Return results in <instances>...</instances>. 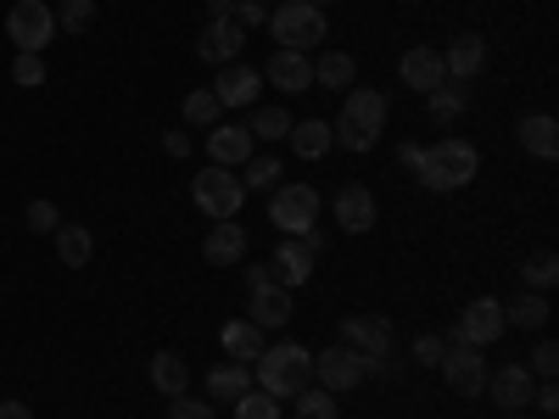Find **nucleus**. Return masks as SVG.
<instances>
[{
	"label": "nucleus",
	"instance_id": "obj_1",
	"mask_svg": "<svg viewBox=\"0 0 559 419\" xmlns=\"http://www.w3.org/2000/svg\"><path fill=\"white\" fill-rule=\"evenodd\" d=\"M476 168H481V152L471 146V140H459V134H448V140H437V146L419 157V184H426L431 196H448V191H464V184L476 179Z\"/></svg>",
	"mask_w": 559,
	"mask_h": 419
},
{
	"label": "nucleus",
	"instance_id": "obj_2",
	"mask_svg": "<svg viewBox=\"0 0 559 419\" xmlns=\"http://www.w3.org/2000/svg\"><path fill=\"white\" fill-rule=\"evenodd\" d=\"M258 392H269L274 403H292L297 392L313 386V352L297 347V342H280V347H263L258 352Z\"/></svg>",
	"mask_w": 559,
	"mask_h": 419
},
{
	"label": "nucleus",
	"instance_id": "obj_3",
	"mask_svg": "<svg viewBox=\"0 0 559 419\" xmlns=\"http://www.w3.org/2000/svg\"><path fill=\"white\" fill-rule=\"evenodd\" d=\"M442 381L453 397H481L487 392V347H471L459 331L442 336Z\"/></svg>",
	"mask_w": 559,
	"mask_h": 419
},
{
	"label": "nucleus",
	"instance_id": "obj_4",
	"mask_svg": "<svg viewBox=\"0 0 559 419\" xmlns=\"http://www.w3.org/2000/svg\"><path fill=\"white\" fill-rule=\"evenodd\" d=\"M269 34L280 39V51H313L331 28H324V12L308 7V0H280L269 12Z\"/></svg>",
	"mask_w": 559,
	"mask_h": 419
},
{
	"label": "nucleus",
	"instance_id": "obj_5",
	"mask_svg": "<svg viewBox=\"0 0 559 419\" xmlns=\"http://www.w3.org/2000/svg\"><path fill=\"white\" fill-rule=\"evenodd\" d=\"M342 347H353L369 375H386V358H392V324L381 313H347L342 319Z\"/></svg>",
	"mask_w": 559,
	"mask_h": 419
},
{
	"label": "nucleus",
	"instance_id": "obj_6",
	"mask_svg": "<svg viewBox=\"0 0 559 419\" xmlns=\"http://www.w3.org/2000/svg\"><path fill=\"white\" fill-rule=\"evenodd\" d=\"M319 191L313 184H286L280 179L274 191H269V218H274V229H286V236H308V229L319 224Z\"/></svg>",
	"mask_w": 559,
	"mask_h": 419
},
{
	"label": "nucleus",
	"instance_id": "obj_7",
	"mask_svg": "<svg viewBox=\"0 0 559 419\" xmlns=\"http://www.w3.org/2000/svg\"><path fill=\"white\" fill-rule=\"evenodd\" d=\"M191 196H197V207L218 224V218H236V213H241V196H247V191H241V173H236V168H213V163H207V168L191 179Z\"/></svg>",
	"mask_w": 559,
	"mask_h": 419
},
{
	"label": "nucleus",
	"instance_id": "obj_8",
	"mask_svg": "<svg viewBox=\"0 0 559 419\" xmlns=\"http://www.w3.org/2000/svg\"><path fill=\"white\" fill-rule=\"evenodd\" d=\"M7 34H12V45H17V51L39 57L45 45L57 39V12L45 7V0H17V7L7 12Z\"/></svg>",
	"mask_w": 559,
	"mask_h": 419
},
{
	"label": "nucleus",
	"instance_id": "obj_9",
	"mask_svg": "<svg viewBox=\"0 0 559 419\" xmlns=\"http://www.w3.org/2000/svg\"><path fill=\"white\" fill-rule=\"evenodd\" d=\"M313 381L324 392H358L369 381V363L353 347H324V352H313Z\"/></svg>",
	"mask_w": 559,
	"mask_h": 419
},
{
	"label": "nucleus",
	"instance_id": "obj_10",
	"mask_svg": "<svg viewBox=\"0 0 559 419\" xmlns=\"http://www.w3.org/2000/svg\"><path fill=\"white\" fill-rule=\"evenodd\" d=\"M453 331L471 342V347H492L509 324H503V302L498 297H476V302H464V313H459V324Z\"/></svg>",
	"mask_w": 559,
	"mask_h": 419
},
{
	"label": "nucleus",
	"instance_id": "obj_11",
	"mask_svg": "<svg viewBox=\"0 0 559 419\" xmlns=\"http://www.w3.org/2000/svg\"><path fill=\"white\" fill-rule=\"evenodd\" d=\"M241 51H247V28H241L236 17H218V23H207V28L197 34V57L213 62V68L241 62Z\"/></svg>",
	"mask_w": 559,
	"mask_h": 419
},
{
	"label": "nucleus",
	"instance_id": "obj_12",
	"mask_svg": "<svg viewBox=\"0 0 559 419\" xmlns=\"http://www.w3.org/2000/svg\"><path fill=\"white\" fill-rule=\"evenodd\" d=\"M532 386H537V375L526 363H503V369H487V392L481 397H492L503 414H515V408L532 403Z\"/></svg>",
	"mask_w": 559,
	"mask_h": 419
},
{
	"label": "nucleus",
	"instance_id": "obj_13",
	"mask_svg": "<svg viewBox=\"0 0 559 419\" xmlns=\"http://www.w3.org/2000/svg\"><path fill=\"white\" fill-rule=\"evenodd\" d=\"M397 79L414 89V96H431V89L448 79V68H442V51H437V45H408V51H403V62H397Z\"/></svg>",
	"mask_w": 559,
	"mask_h": 419
},
{
	"label": "nucleus",
	"instance_id": "obj_14",
	"mask_svg": "<svg viewBox=\"0 0 559 419\" xmlns=\"http://www.w3.org/2000/svg\"><path fill=\"white\" fill-rule=\"evenodd\" d=\"M252 152H258V140L247 123H213L207 129V163L213 168H241Z\"/></svg>",
	"mask_w": 559,
	"mask_h": 419
},
{
	"label": "nucleus",
	"instance_id": "obj_15",
	"mask_svg": "<svg viewBox=\"0 0 559 419\" xmlns=\"http://www.w3.org/2000/svg\"><path fill=\"white\" fill-rule=\"evenodd\" d=\"M331 213H336L342 236H364V229H376V191H369V184H342Z\"/></svg>",
	"mask_w": 559,
	"mask_h": 419
},
{
	"label": "nucleus",
	"instance_id": "obj_16",
	"mask_svg": "<svg viewBox=\"0 0 559 419\" xmlns=\"http://www.w3.org/2000/svg\"><path fill=\"white\" fill-rule=\"evenodd\" d=\"M258 68H247V62H224L218 68V79H213V96H218V107L229 112V107H252L258 101Z\"/></svg>",
	"mask_w": 559,
	"mask_h": 419
},
{
	"label": "nucleus",
	"instance_id": "obj_17",
	"mask_svg": "<svg viewBox=\"0 0 559 419\" xmlns=\"http://www.w3.org/2000/svg\"><path fill=\"white\" fill-rule=\"evenodd\" d=\"M442 68H448V79H459V84L481 79V68H487V39H481V34H459L448 51H442Z\"/></svg>",
	"mask_w": 559,
	"mask_h": 419
},
{
	"label": "nucleus",
	"instance_id": "obj_18",
	"mask_svg": "<svg viewBox=\"0 0 559 419\" xmlns=\"http://www.w3.org/2000/svg\"><path fill=\"white\" fill-rule=\"evenodd\" d=\"M202 258H207L213 268L241 263V258H247V229H241L236 218H218V224L207 229V241H202Z\"/></svg>",
	"mask_w": 559,
	"mask_h": 419
},
{
	"label": "nucleus",
	"instance_id": "obj_19",
	"mask_svg": "<svg viewBox=\"0 0 559 419\" xmlns=\"http://www.w3.org/2000/svg\"><path fill=\"white\" fill-rule=\"evenodd\" d=\"M263 79H269L274 89H286V96H297V89L313 84V62H308V51H274V57L263 62Z\"/></svg>",
	"mask_w": 559,
	"mask_h": 419
},
{
	"label": "nucleus",
	"instance_id": "obj_20",
	"mask_svg": "<svg viewBox=\"0 0 559 419\" xmlns=\"http://www.w3.org/2000/svg\"><path fill=\"white\" fill-rule=\"evenodd\" d=\"M342 118L364 123V129H386V96L369 84H353V89H342Z\"/></svg>",
	"mask_w": 559,
	"mask_h": 419
},
{
	"label": "nucleus",
	"instance_id": "obj_21",
	"mask_svg": "<svg viewBox=\"0 0 559 419\" xmlns=\"http://www.w3.org/2000/svg\"><path fill=\"white\" fill-rule=\"evenodd\" d=\"M313 263H319V258L292 236L286 247L274 252V263H269V268H274V286H286V291H292V286H308V279H313Z\"/></svg>",
	"mask_w": 559,
	"mask_h": 419
},
{
	"label": "nucleus",
	"instance_id": "obj_22",
	"mask_svg": "<svg viewBox=\"0 0 559 419\" xmlns=\"http://www.w3.org/2000/svg\"><path fill=\"white\" fill-rule=\"evenodd\" d=\"M521 146L537 157V163H554L559 157V118L554 112H532V118H521Z\"/></svg>",
	"mask_w": 559,
	"mask_h": 419
},
{
	"label": "nucleus",
	"instance_id": "obj_23",
	"mask_svg": "<svg viewBox=\"0 0 559 419\" xmlns=\"http://www.w3.org/2000/svg\"><path fill=\"white\" fill-rule=\"evenodd\" d=\"M292 152L297 157H308V163H319L324 152L336 146V134H331V118H302V123H292Z\"/></svg>",
	"mask_w": 559,
	"mask_h": 419
},
{
	"label": "nucleus",
	"instance_id": "obj_24",
	"mask_svg": "<svg viewBox=\"0 0 559 419\" xmlns=\"http://www.w3.org/2000/svg\"><path fill=\"white\" fill-rule=\"evenodd\" d=\"M218 347L236 358V363H258V352H263V331L252 319H229L224 331H218Z\"/></svg>",
	"mask_w": 559,
	"mask_h": 419
},
{
	"label": "nucleus",
	"instance_id": "obj_25",
	"mask_svg": "<svg viewBox=\"0 0 559 419\" xmlns=\"http://www.w3.org/2000/svg\"><path fill=\"white\" fill-rule=\"evenodd\" d=\"M207 392H213V403H241L247 392H252V369L247 363H218V369H207Z\"/></svg>",
	"mask_w": 559,
	"mask_h": 419
},
{
	"label": "nucleus",
	"instance_id": "obj_26",
	"mask_svg": "<svg viewBox=\"0 0 559 419\" xmlns=\"http://www.w3.org/2000/svg\"><path fill=\"white\" fill-rule=\"evenodd\" d=\"M258 331H280L292 324V291L286 286H269V291H252V313H247Z\"/></svg>",
	"mask_w": 559,
	"mask_h": 419
},
{
	"label": "nucleus",
	"instance_id": "obj_27",
	"mask_svg": "<svg viewBox=\"0 0 559 419\" xmlns=\"http://www.w3.org/2000/svg\"><path fill=\"white\" fill-rule=\"evenodd\" d=\"M152 386L163 392V397H179V392H191V363H185L179 352H157L152 358Z\"/></svg>",
	"mask_w": 559,
	"mask_h": 419
},
{
	"label": "nucleus",
	"instance_id": "obj_28",
	"mask_svg": "<svg viewBox=\"0 0 559 419\" xmlns=\"http://www.w3.org/2000/svg\"><path fill=\"white\" fill-rule=\"evenodd\" d=\"M503 324L509 331H543L548 324V297L543 291H521L515 302H503Z\"/></svg>",
	"mask_w": 559,
	"mask_h": 419
},
{
	"label": "nucleus",
	"instance_id": "obj_29",
	"mask_svg": "<svg viewBox=\"0 0 559 419\" xmlns=\"http://www.w3.org/2000/svg\"><path fill=\"white\" fill-rule=\"evenodd\" d=\"M426 101H431V118H437V123H453V118H464V107H471V84L442 79Z\"/></svg>",
	"mask_w": 559,
	"mask_h": 419
},
{
	"label": "nucleus",
	"instance_id": "obj_30",
	"mask_svg": "<svg viewBox=\"0 0 559 419\" xmlns=\"http://www.w3.org/2000/svg\"><path fill=\"white\" fill-rule=\"evenodd\" d=\"M353 79H358V62L347 51H324L313 62V84H324V89H353Z\"/></svg>",
	"mask_w": 559,
	"mask_h": 419
},
{
	"label": "nucleus",
	"instance_id": "obj_31",
	"mask_svg": "<svg viewBox=\"0 0 559 419\" xmlns=\"http://www.w3.org/2000/svg\"><path fill=\"white\" fill-rule=\"evenodd\" d=\"M90 252H96V241H90L84 224H57V258H62L68 268H84Z\"/></svg>",
	"mask_w": 559,
	"mask_h": 419
},
{
	"label": "nucleus",
	"instance_id": "obj_32",
	"mask_svg": "<svg viewBox=\"0 0 559 419\" xmlns=\"http://www.w3.org/2000/svg\"><path fill=\"white\" fill-rule=\"evenodd\" d=\"M554 279H559V258H554L548 247L532 252V258H521V286H526V291H543V297H548Z\"/></svg>",
	"mask_w": 559,
	"mask_h": 419
},
{
	"label": "nucleus",
	"instance_id": "obj_33",
	"mask_svg": "<svg viewBox=\"0 0 559 419\" xmlns=\"http://www.w3.org/2000/svg\"><path fill=\"white\" fill-rule=\"evenodd\" d=\"M292 403H297V419H342L336 392H324V386H308V392H297Z\"/></svg>",
	"mask_w": 559,
	"mask_h": 419
},
{
	"label": "nucleus",
	"instance_id": "obj_34",
	"mask_svg": "<svg viewBox=\"0 0 559 419\" xmlns=\"http://www.w3.org/2000/svg\"><path fill=\"white\" fill-rule=\"evenodd\" d=\"M224 118V107H218V96H213V89H191V96H185V123H191V129H213Z\"/></svg>",
	"mask_w": 559,
	"mask_h": 419
},
{
	"label": "nucleus",
	"instance_id": "obj_35",
	"mask_svg": "<svg viewBox=\"0 0 559 419\" xmlns=\"http://www.w3.org/2000/svg\"><path fill=\"white\" fill-rule=\"evenodd\" d=\"M331 134H336V146H347L358 157L381 146V129H364V123H347V118H331Z\"/></svg>",
	"mask_w": 559,
	"mask_h": 419
},
{
	"label": "nucleus",
	"instance_id": "obj_36",
	"mask_svg": "<svg viewBox=\"0 0 559 419\" xmlns=\"http://www.w3.org/2000/svg\"><path fill=\"white\" fill-rule=\"evenodd\" d=\"M292 123H297V118H292L286 107H258L247 129H252V140H286V134H292Z\"/></svg>",
	"mask_w": 559,
	"mask_h": 419
},
{
	"label": "nucleus",
	"instance_id": "obj_37",
	"mask_svg": "<svg viewBox=\"0 0 559 419\" xmlns=\"http://www.w3.org/2000/svg\"><path fill=\"white\" fill-rule=\"evenodd\" d=\"M247 173H241V191H274V184H280V157H247L241 163Z\"/></svg>",
	"mask_w": 559,
	"mask_h": 419
},
{
	"label": "nucleus",
	"instance_id": "obj_38",
	"mask_svg": "<svg viewBox=\"0 0 559 419\" xmlns=\"http://www.w3.org/2000/svg\"><path fill=\"white\" fill-rule=\"evenodd\" d=\"M90 23H96V0H62V12H57V34H84Z\"/></svg>",
	"mask_w": 559,
	"mask_h": 419
},
{
	"label": "nucleus",
	"instance_id": "obj_39",
	"mask_svg": "<svg viewBox=\"0 0 559 419\" xmlns=\"http://www.w3.org/2000/svg\"><path fill=\"white\" fill-rule=\"evenodd\" d=\"M28 229H34V236H57V224H62V207L57 202H28Z\"/></svg>",
	"mask_w": 559,
	"mask_h": 419
},
{
	"label": "nucleus",
	"instance_id": "obj_40",
	"mask_svg": "<svg viewBox=\"0 0 559 419\" xmlns=\"http://www.w3.org/2000/svg\"><path fill=\"white\" fill-rule=\"evenodd\" d=\"M236 419H280V403H274L269 392H258V386H252V392L236 403Z\"/></svg>",
	"mask_w": 559,
	"mask_h": 419
},
{
	"label": "nucleus",
	"instance_id": "obj_41",
	"mask_svg": "<svg viewBox=\"0 0 559 419\" xmlns=\"http://www.w3.org/2000/svg\"><path fill=\"white\" fill-rule=\"evenodd\" d=\"M168 419H218V408L191 397V392H179V397H168Z\"/></svg>",
	"mask_w": 559,
	"mask_h": 419
},
{
	"label": "nucleus",
	"instance_id": "obj_42",
	"mask_svg": "<svg viewBox=\"0 0 559 419\" xmlns=\"http://www.w3.org/2000/svg\"><path fill=\"white\" fill-rule=\"evenodd\" d=\"M12 84L39 89V84H45V62H39V57H28V51H17V62H12Z\"/></svg>",
	"mask_w": 559,
	"mask_h": 419
},
{
	"label": "nucleus",
	"instance_id": "obj_43",
	"mask_svg": "<svg viewBox=\"0 0 559 419\" xmlns=\"http://www.w3.org/2000/svg\"><path fill=\"white\" fill-rule=\"evenodd\" d=\"M532 375H537V381H554V375H559V347H554V342H537V352H532Z\"/></svg>",
	"mask_w": 559,
	"mask_h": 419
},
{
	"label": "nucleus",
	"instance_id": "obj_44",
	"mask_svg": "<svg viewBox=\"0 0 559 419\" xmlns=\"http://www.w3.org/2000/svg\"><path fill=\"white\" fill-rule=\"evenodd\" d=\"M414 363H419V369H437V363H442V336H419V342H414Z\"/></svg>",
	"mask_w": 559,
	"mask_h": 419
},
{
	"label": "nucleus",
	"instance_id": "obj_45",
	"mask_svg": "<svg viewBox=\"0 0 559 419\" xmlns=\"http://www.w3.org/2000/svg\"><path fill=\"white\" fill-rule=\"evenodd\" d=\"M236 23L241 28H263L269 23V7H263V0H236Z\"/></svg>",
	"mask_w": 559,
	"mask_h": 419
},
{
	"label": "nucleus",
	"instance_id": "obj_46",
	"mask_svg": "<svg viewBox=\"0 0 559 419\" xmlns=\"http://www.w3.org/2000/svg\"><path fill=\"white\" fill-rule=\"evenodd\" d=\"M532 403H537V414H559V386L554 381H537L532 386Z\"/></svg>",
	"mask_w": 559,
	"mask_h": 419
},
{
	"label": "nucleus",
	"instance_id": "obj_47",
	"mask_svg": "<svg viewBox=\"0 0 559 419\" xmlns=\"http://www.w3.org/2000/svg\"><path fill=\"white\" fill-rule=\"evenodd\" d=\"M269 286H274V268L269 263H252L247 268V291H269Z\"/></svg>",
	"mask_w": 559,
	"mask_h": 419
},
{
	"label": "nucleus",
	"instance_id": "obj_48",
	"mask_svg": "<svg viewBox=\"0 0 559 419\" xmlns=\"http://www.w3.org/2000/svg\"><path fill=\"white\" fill-rule=\"evenodd\" d=\"M163 152H168V157H185V152H191V134H185V129H168V134H163Z\"/></svg>",
	"mask_w": 559,
	"mask_h": 419
},
{
	"label": "nucleus",
	"instance_id": "obj_49",
	"mask_svg": "<svg viewBox=\"0 0 559 419\" xmlns=\"http://www.w3.org/2000/svg\"><path fill=\"white\" fill-rule=\"evenodd\" d=\"M419 157H426V146H419V140H403V146H397V163H403V168H419Z\"/></svg>",
	"mask_w": 559,
	"mask_h": 419
},
{
	"label": "nucleus",
	"instance_id": "obj_50",
	"mask_svg": "<svg viewBox=\"0 0 559 419\" xmlns=\"http://www.w3.org/2000/svg\"><path fill=\"white\" fill-rule=\"evenodd\" d=\"M0 419H34V408L17 403V397H7V403H0Z\"/></svg>",
	"mask_w": 559,
	"mask_h": 419
},
{
	"label": "nucleus",
	"instance_id": "obj_51",
	"mask_svg": "<svg viewBox=\"0 0 559 419\" xmlns=\"http://www.w3.org/2000/svg\"><path fill=\"white\" fill-rule=\"evenodd\" d=\"M218 17H236V0H207V23H218Z\"/></svg>",
	"mask_w": 559,
	"mask_h": 419
},
{
	"label": "nucleus",
	"instance_id": "obj_52",
	"mask_svg": "<svg viewBox=\"0 0 559 419\" xmlns=\"http://www.w3.org/2000/svg\"><path fill=\"white\" fill-rule=\"evenodd\" d=\"M308 7H319V12H324V7H336V0H308Z\"/></svg>",
	"mask_w": 559,
	"mask_h": 419
},
{
	"label": "nucleus",
	"instance_id": "obj_53",
	"mask_svg": "<svg viewBox=\"0 0 559 419\" xmlns=\"http://www.w3.org/2000/svg\"><path fill=\"white\" fill-rule=\"evenodd\" d=\"M509 419H532V414H526V408H515V414H509Z\"/></svg>",
	"mask_w": 559,
	"mask_h": 419
},
{
	"label": "nucleus",
	"instance_id": "obj_54",
	"mask_svg": "<svg viewBox=\"0 0 559 419\" xmlns=\"http://www.w3.org/2000/svg\"><path fill=\"white\" fill-rule=\"evenodd\" d=\"M274 7H280V0H274Z\"/></svg>",
	"mask_w": 559,
	"mask_h": 419
}]
</instances>
